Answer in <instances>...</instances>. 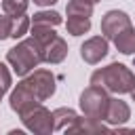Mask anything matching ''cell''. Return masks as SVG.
I'll use <instances>...</instances> for the list:
<instances>
[{"mask_svg": "<svg viewBox=\"0 0 135 135\" xmlns=\"http://www.w3.org/2000/svg\"><path fill=\"white\" fill-rule=\"evenodd\" d=\"M11 89V72L4 63H0V99L4 97V93Z\"/></svg>", "mask_w": 135, "mask_h": 135, "instance_id": "cell-18", "label": "cell"}, {"mask_svg": "<svg viewBox=\"0 0 135 135\" xmlns=\"http://www.w3.org/2000/svg\"><path fill=\"white\" fill-rule=\"evenodd\" d=\"M131 97H133V101H135V86L131 89Z\"/></svg>", "mask_w": 135, "mask_h": 135, "instance_id": "cell-20", "label": "cell"}, {"mask_svg": "<svg viewBox=\"0 0 135 135\" xmlns=\"http://www.w3.org/2000/svg\"><path fill=\"white\" fill-rule=\"evenodd\" d=\"M108 108H110V95H108L105 89L91 84L89 89L82 91V95H80V110H82L84 116H89L93 120H105Z\"/></svg>", "mask_w": 135, "mask_h": 135, "instance_id": "cell-5", "label": "cell"}, {"mask_svg": "<svg viewBox=\"0 0 135 135\" xmlns=\"http://www.w3.org/2000/svg\"><path fill=\"white\" fill-rule=\"evenodd\" d=\"M30 30V19L25 15H19V17H13V32H11V38H21L23 34H27Z\"/></svg>", "mask_w": 135, "mask_h": 135, "instance_id": "cell-16", "label": "cell"}, {"mask_svg": "<svg viewBox=\"0 0 135 135\" xmlns=\"http://www.w3.org/2000/svg\"><path fill=\"white\" fill-rule=\"evenodd\" d=\"M91 84L105 89L108 93H131V89L135 86V76L133 72L122 65V63H110L97 72L91 74Z\"/></svg>", "mask_w": 135, "mask_h": 135, "instance_id": "cell-2", "label": "cell"}, {"mask_svg": "<svg viewBox=\"0 0 135 135\" xmlns=\"http://www.w3.org/2000/svg\"><path fill=\"white\" fill-rule=\"evenodd\" d=\"M91 2H99V0H91Z\"/></svg>", "mask_w": 135, "mask_h": 135, "instance_id": "cell-21", "label": "cell"}, {"mask_svg": "<svg viewBox=\"0 0 135 135\" xmlns=\"http://www.w3.org/2000/svg\"><path fill=\"white\" fill-rule=\"evenodd\" d=\"M11 32H13V17H8L4 13V15H0V40L11 38Z\"/></svg>", "mask_w": 135, "mask_h": 135, "instance_id": "cell-17", "label": "cell"}, {"mask_svg": "<svg viewBox=\"0 0 135 135\" xmlns=\"http://www.w3.org/2000/svg\"><path fill=\"white\" fill-rule=\"evenodd\" d=\"M65 131L68 133H103V131H108V127H103L101 120H93V118L84 116V118H76Z\"/></svg>", "mask_w": 135, "mask_h": 135, "instance_id": "cell-11", "label": "cell"}, {"mask_svg": "<svg viewBox=\"0 0 135 135\" xmlns=\"http://www.w3.org/2000/svg\"><path fill=\"white\" fill-rule=\"evenodd\" d=\"M6 61L13 65V70L17 72V76H25L27 72H32L34 68H38V65L44 61L42 44H40L34 36H30V38L21 40L17 46L8 49Z\"/></svg>", "mask_w": 135, "mask_h": 135, "instance_id": "cell-3", "label": "cell"}, {"mask_svg": "<svg viewBox=\"0 0 135 135\" xmlns=\"http://www.w3.org/2000/svg\"><path fill=\"white\" fill-rule=\"evenodd\" d=\"M108 55V38L105 36H93L80 46V57L86 63H99Z\"/></svg>", "mask_w": 135, "mask_h": 135, "instance_id": "cell-9", "label": "cell"}, {"mask_svg": "<svg viewBox=\"0 0 135 135\" xmlns=\"http://www.w3.org/2000/svg\"><path fill=\"white\" fill-rule=\"evenodd\" d=\"M114 44H116V49H118L122 55H133V53H135V27L129 25L127 30H122V32L114 38Z\"/></svg>", "mask_w": 135, "mask_h": 135, "instance_id": "cell-12", "label": "cell"}, {"mask_svg": "<svg viewBox=\"0 0 135 135\" xmlns=\"http://www.w3.org/2000/svg\"><path fill=\"white\" fill-rule=\"evenodd\" d=\"M55 93V76L49 70H34L27 78H23L17 89L11 93V110L17 114L25 112L27 108L42 103Z\"/></svg>", "mask_w": 135, "mask_h": 135, "instance_id": "cell-1", "label": "cell"}, {"mask_svg": "<svg viewBox=\"0 0 135 135\" xmlns=\"http://www.w3.org/2000/svg\"><path fill=\"white\" fill-rule=\"evenodd\" d=\"M32 23H36V25H51V27H55V25H59L61 23V15L59 13H55V11H40V13H36L34 15V21Z\"/></svg>", "mask_w": 135, "mask_h": 135, "instance_id": "cell-15", "label": "cell"}, {"mask_svg": "<svg viewBox=\"0 0 135 135\" xmlns=\"http://www.w3.org/2000/svg\"><path fill=\"white\" fill-rule=\"evenodd\" d=\"M57 0H34V4H38V6H51V4H55Z\"/></svg>", "mask_w": 135, "mask_h": 135, "instance_id": "cell-19", "label": "cell"}, {"mask_svg": "<svg viewBox=\"0 0 135 135\" xmlns=\"http://www.w3.org/2000/svg\"><path fill=\"white\" fill-rule=\"evenodd\" d=\"M23 124L34 131V133H40V135H46L51 131H55V118H53V112H49L42 103H36L32 108H27L25 112L19 114Z\"/></svg>", "mask_w": 135, "mask_h": 135, "instance_id": "cell-7", "label": "cell"}, {"mask_svg": "<svg viewBox=\"0 0 135 135\" xmlns=\"http://www.w3.org/2000/svg\"><path fill=\"white\" fill-rule=\"evenodd\" d=\"M93 4L91 0H70L65 11H68V34L72 36H82L91 30V15H93Z\"/></svg>", "mask_w": 135, "mask_h": 135, "instance_id": "cell-6", "label": "cell"}, {"mask_svg": "<svg viewBox=\"0 0 135 135\" xmlns=\"http://www.w3.org/2000/svg\"><path fill=\"white\" fill-rule=\"evenodd\" d=\"M131 118V108L122 101V99H110V108H108V116L105 120L112 124H122Z\"/></svg>", "mask_w": 135, "mask_h": 135, "instance_id": "cell-10", "label": "cell"}, {"mask_svg": "<svg viewBox=\"0 0 135 135\" xmlns=\"http://www.w3.org/2000/svg\"><path fill=\"white\" fill-rule=\"evenodd\" d=\"M32 36L42 44V53H44V61L46 63H61L68 55V44L63 38H59L55 34V30L51 25H36L32 23Z\"/></svg>", "mask_w": 135, "mask_h": 135, "instance_id": "cell-4", "label": "cell"}, {"mask_svg": "<svg viewBox=\"0 0 135 135\" xmlns=\"http://www.w3.org/2000/svg\"><path fill=\"white\" fill-rule=\"evenodd\" d=\"M129 25H131V19H129L127 13H122V11H108L103 15V19H101V34L108 40H114Z\"/></svg>", "mask_w": 135, "mask_h": 135, "instance_id": "cell-8", "label": "cell"}, {"mask_svg": "<svg viewBox=\"0 0 135 135\" xmlns=\"http://www.w3.org/2000/svg\"><path fill=\"white\" fill-rule=\"evenodd\" d=\"M53 118H55V129L65 131V129L78 118V114H76L72 108H57V110L53 112Z\"/></svg>", "mask_w": 135, "mask_h": 135, "instance_id": "cell-13", "label": "cell"}, {"mask_svg": "<svg viewBox=\"0 0 135 135\" xmlns=\"http://www.w3.org/2000/svg\"><path fill=\"white\" fill-rule=\"evenodd\" d=\"M27 4L30 0H2V11L8 17H19V15H25Z\"/></svg>", "mask_w": 135, "mask_h": 135, "instance_id": "cell-14", "label": "cell"}]
</instances>
